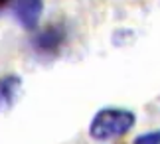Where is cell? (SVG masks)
Listing matches in <instances>:
<instances>
[{
	"instance_id": "cell-1",
	"label": "cell",
	"mask_w": 160,
	"mask_h": 144,
	"mask_svg": "<svg viewBox=\"0 0 160 144\" xmlns=\"http://www.w3.org/2000/svg\"><path fill=\"white\" fill-rule=\"evenodd\" d=\"M137 124L132 111L121 107H105L95 112L89 122V136L97 142H109L127 136Z\"/></svg>"
},
{
	"instance_id": "cell-2",
	"label": "cell",
	"mask_w": 160,
	"mask_h": 144,
	"mask_svg": "<svg viewBox=\"0 0 160 144\" xmlns=\"http://www.w3.org/2000/svg\"><path fill=\"white\" fill-rule=\"evenodd\" d=\"M65 42H67V28H65V24H61V22L48 24L46 28L34 32L32 40H30L34 52L40 53V55H55V53H59L61 49H63Z\"/></svg>"
},
{
	"instance_id": "cell-3",
	"label": "cell",
	"mask_w": 160,
	"mask_h": 144,
	"mask_svg": "<svg viewBox=\"0 0 160 144\" xmlns=\"http://www.w3.org/2000/svg\"><path fill=\"white\" fill-rule=\"evenodd\" d=\"M10 6L18 24L26 32H36L44 14V0H12Z\"/></svg>"
},
{
	"instance_id": "cell-4",
	"label": "cell",
	"mask_w": 160,
	"mask_h": 144,
	"mask_svg": "<svg viewBox=\"0 0 160 144\" xmlns=\"http://www.w3.org/2000/svg\"><path fill=\"white\" fill-rule=\"evenodd\" d=\"M22 93V77L14 73L2 75L0 77V112L14 107Z\"/></svg>"
},
{
	"instance_id": "cell-5",
	"label": "cell",
	"mask_w": 160,
	"mask_h": 144,
	"mask_svg": "<svg viewBox=\"0 0 160 144\" xmlns=\"http://www.w3.org/2000/svg\"><path fill=\"white\" fill-rule=\"evenodd\" d=\"M132 144H160V130H150L142 132L132 140Z\"/></svg>"
},
{
	"instance_id": "cell-6",
	"label": "cell",
	"mask_w": 160,
	"mask_h": 144,
	"mask_svg": "<svg viewBox=\"0 0 160 144\" xmlns=\"http://www.w3.org/2000/svg\"><path fill=\"white\" fill-rule=\"evenodd\" d=\"M10 2L12 0H0V10H4L6 6H10Z\"/></svg>"
}]
</instances>
